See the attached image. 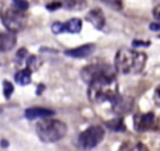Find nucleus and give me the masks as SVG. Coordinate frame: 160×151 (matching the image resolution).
Returning <instances> with one entry per match:
<instances>
[{
    "label": "nucleus",
    "instance_id": "nucleus-22",
    "mask_svg": "<svg viewBox=\"0 0 160 151\" xmlns=\"http://www.w3.org/2000/svg\"><path fill=\"white\" fill-rule=\"evenodd\" d=\"M153 98H155L156 105H158V106H160V85H159L158 88H156V91H155V97H153Z\"/></svg>",
    "mask_w": 160,
    "mask_h": 151
},
{
    "label": "nucleus",
    "instance_id": "nucleus-19",
    "mask_svg": "<svg viewBox=\"0 0 160 151\" xmlns=\"http://www.w3.org/2000/svg\"><path fill=\"white\" fill-rule=\"evenodd\" d=\"M105 4L112 7L114 10H121L122 8V0H102Z\"/></svg>",
    "mask_w": 160,
    "mask_h": 151
},
{
    "label": "nucleus",
    "instance_id": "nucleus-28",
    "mask_svg": "<svg viewBox=\"0 0 160 151\" xmlns=\"http://www.w3.org/2000/svg\"><path fill=\"white\" fill-rule=\"evenodd\" d=\"M3 10H4V8H3V4H2V2H0V16H2Z\"/></svg>",
    "mask_w": 160,
    "mask_h": 151
},
{
    "label": "nucleus",
    "instance_id": "nucleus-3",
    "mask_svg": "<svg viewBox=\"0 0 160 151\" xmlns=\"http://www.w3.org/2000/svg\"><path fill=\"white\" fill-rule=\"evenodd\" d=\"M68 126L56 119H44L37 125V134L44 143H55L66 136Z\"/></svg>",
    "mask_w": 160,
    "mask_h": 151
},
{
    "label": "nucleus",
    "instance_id": "nucleus-21",
    "mask_svg": "<svg viewBox=\"0 0 160 151\" xmlns=\"http://www.w3.org/2000/svg\"><path fill=\"white\" fill-rule=\"evenodd\" d=\"M59 7H63L61 2H55V3H52V4H48V6H47L48 10H58Z\"/></svg>",
    "mask_w": 160,
    "mask_h": 151
},
{
    "label": "nucleus",
    "instance_id": "nucleus-7",
    "mask_svg": "<svg viewBox=\"0 0 160 151\" xmlns=\"http://www.w3.org/2000/svg\"><path fill=\"white\" fill-rule=\"evenodd\" d=\"M133 127L136 132L143 133L149 130H158L159 129V119L153 112L148 113H136L133 118Z\"/></svg>",
    "mask_w": 160,
    "mask_h": 151
},
{
    "label": "nucleus",
    "instance_id": "nucleus-6",
    "mask_svg": "<svg viewBox=\"0 0 160 151\" xmlns=\"http://www.w3.org/2000/svg\"><path fill=\"white\" fill-rule=\"evenodd\" d=\"M101 76H114L112 67L107 63H91L82 70V78L88 84Z\"/></svg>",
    "mask_w": 160,
    "mask_h": 151
},
{
    "label": "nucleus",
    "instance_id": "nucleus-9",
    "mask_svg": "<svg viewBox=\"0 0 160 151\" xmlns=\"http://www.w3.org/2000/svg\"><path fill=\"white\" fill-rule=\"evenodd\" d=\"M86 18H87V21L90 22L94 28H97V30H102V28H104L105 17L100 8H93V10H90L87 13V16H86Z\"/></svg>",
    "mask_w": 160,
    "mask_h": 151
},
{
    "label": "nucleus",
    "instance_id": "nucleus-11",
    "mask_svg": "<svg viewBox=\"0 0 160 151\" xmlns=\"http://www.w3.org/2000/svg\"><path fill=\"white\" fill-rule=\"evenodd\" d=\"M82 31V20L80 18H72L63 24L62 22V32H70V34H79Z\"/></svg>",
    "mask_w": 160,
    "mask_h": 151
},
{
    "label": "nucleus",
    "instance_id": "nucleus-8",
    "mask_svg": "<svg viewBox=\"0 0 160 151\" xmlns=\"http://www.w3.org/2000/svg\"><path fill=\"white\" fill-rule=\"evenodd\" d=\"M96 50V45L94 44H86L82 45L79 48H73V49H68L65 50V55L69 56V58H76V59H83L90 56L91 53H94Z\"/></svg>",
    "mask_w": 160,
    "mask_h": 151
},
{
    "label": "nucleus",
    "instance_id": "nucleus-29",
    "mask_svg": "<svg viewBox=\"0 0 160 151\" xmlns=\"http://www.w3.org/2000/svg\"><path fill=\"white\" fill-rule=\"evenodd\" d=\"M159 38H160V36H159Z\"/></svg>",
    "mask_w": 160,
    "mask_h": 151
},
{
    "label": "nucleus",
    "instance_id": "nucleus-4",
    "mask_svg": "<svg viewBox=\"0 0 160 151\" xmlns=\"http://www.w3.org/2000/svg\"><path fill=\"white\" fill-rule=\"evenodd\" d=\"M2 22L6 27V30L11 31V32H18V31H21L25 27L27 17H25L24 11H20L11 6V7L3 10Z\"/></svg>",
    "mask_w": 160,
    "mask_h": 151
},
{
    "label": "nucleus",
    "instance_id": "nucleus-17",
    "mask_svg": "<svg viewBox=\"0 0 160 151\" xmlns=\"http://www.w3.org/2000/svg\"><path fill=\"white\" fill-rule=\"evenodd\" d=\"M14 92V87L10 81H3V94L6 98H10L11 94Z\"/></svg>",
    "mask_w": 160,
    "mask_h": 151
},
{
    "label": "nucleus",
    "instance_id": "nucleus-5",
    "mask_svg": "<svg viewBox=\"0 0 160 151\" xmlns=\"http://www.w3.org/2000/svg\"><path fill=\"white\" fill-rule=\"evenodd\" d=\"M104 139V129L101 126H90L79 134L78 143L82 149H94Z\"/></svg>",
    "mask_w": 160,
    "mask_h": 151
},
{
    "label": "nucleus",
    "instance_id": "nucleus-23",
    "mask_svg": "<svg viewBox=\"0 0 160 151\" xmlns=\"http://www.w3.org/2000/svg\"><path fill=\"white\" fill-rule=\"evenodd\" d=\"M153 16H155V18L160 20V4H158L155 8H153Z\"/></svg>",
    "mask_w": 160,
    "mask_h": 151
},
{
    "label": "nucleus",
    "instance_id": "nucleus-12",
    "mask_svg": "<svg viewBox=\"0 0 160 151\" xmlns=\"http://www.w3.org/2000/svg\"><path fill=\"white\" fill-rule=\"evenodd\" d=\"M31 70L30 69H22L20 72L16 73L14 78H16V83H18L20 85H27L31 83Z\"/></svg>",
    "mask_w": 160,
    "mask_h": 151
},
{
    "label": "nucleus",
    "instance_id": "nucleus-25",
    "mask_svg": "<svg viewBox=\"0 0 160 151\" xmlns=\"http://www.w3.org/2000/svg\"><path fill=\"white\" fill-rule=\"evenodd\" d=\"M25 53H27V50H25V49H20L18 53H17V58H18V59H22V58L25 56Z\"/></svg>",
    "mask_w": 160,
    "mask_h": 151
},
{
    "label": "nucleus",
    "instance_id": "nucleus-27",
    "mask_svg": "<svg viewBox=\"0 0 160 151\" xmlns=\"http://www.w3.org/2000/svg\"><path fill=\"white\" fill-rule=\"evenodd\" d=\"M8 146V143L6 140H2V147H7Z\"/></svg>",
    "mask_w": 160,
    "mask_h": 151
},
{
    "label": "nucleus",
    "instance_id": "nucleus-26",
    "mask_svg": "<svg viewBox=\"0 0 160 151\" xmlns=\"http://www.w3.org/2000/svg\"><path fill=\"white\" fill-rule=\"evenodd\" d=\"M38 87H39V88H38V91H37V92L39 94V92H41V91H44V85H42V84H39Z\"/></svg>",
    "mask_w": 160,
    "mask_h": 151
},
{
    "label": "nucleus",
    "instance_id": "nucleus-1",
    "mask_svg": "<svg viewBox=\"0 0 160 151\" xmlns=\"http://www.w3.org/2000/svg\"><path fill=\"white\" fill-rule=\"evenodd\" d=\"M87 95L94 104H102L118 97V81L115 76H101L88 84Z\"/></svg>",
    "mask_w": 160,
    "mask_h": 151
},
{
    "label": "nucleus",
    "instance_id": "nucleus-13",
    "mask_svg": "<svg viewBox=\"0 0 160 151\" xmlns=\"http://www.w3.org/2000/svg\"><path fill=\"white\" fill-rule=\"evenodd\" d=\"M119 151H149V149L143 143H141V141H135V143L125 141Z\"/></svg>",
    "mask_w": 160,
    "mask_h": 151
},
{
    "label": "nucleus",
    "instance_id": "nucleus-20",
    "mask_svg": "<svg viewBox=\"0 0 160 151\" xmlns=\"http://www.w3.org/2000/svg\"><path fill=\"white\" fill-rule=\"evenodd\" d=\"M132 45H133V46H149L150 42H148V41H139V39H135V41L132 42Z\"/></svg>",
    "mask_w": 160,
    "mask_h": 151
},
{
    "label": "nucleus",
    "instance_id": "nucleus-2",
    "mask_svg": "<svg viewBox=\"0 0 160 151\" xmlns=\"http://www.w3.org/2000/svg\"><path fill=\"white\" fill-rule=\"evenodd\" d=\"M146 55L133 49L122 48L115 55V69L122 74H138L143 70Z\"/></svg>",
    "mask_w": 160,
    "mask_h": 151
},
{
    "label": "nucleus",
    "instance_id": "nucleus-15",
    "mask_svg": "<svg viewBox=\"0 0 160 151\" xmlns=\"http://www.w3.org/2000/svg\"><path fill=\"white\" fill-rule=\"evenodd\" d=\"M42 64V60L38 58V56H28L27 59V69H30L31 72H35V70H38L39 67H41Z\"/></svg>",
    "mask_w": 160,
    "mask_h": 151
},
{
    "label": "nucleus",
    "instance_id": "nucleus-18",
    "mask_svg": "<svg viewBox=\"0 0 160 151\" xmlns=\"http://www.w3.org/2000/svg\"><path fill=\"white\" fill-rule=\"evenodd\" d=\"M13 7L20 11H25L28 8V2L27 0H13Z\"/></svg>",
    "mask_w": 160,
    "mask_h": 151
},
{
    "label": "nucleus",
    "instance_id": "nucleus-10",
    "mask_svg": "<svg viewBox=\"0 0 160 151\" xmlns=\"http://www.w3.org/2000/svg\"><path fill=\"white\" fill-rule=\"evenodd\" d=\"M25 118L34 120V119H47L55 115V112L51 109H45V108H30L25 111Z\"/></svg>",
    "mask_w": 160,
    "mask_h": 151
},
{
    "label": "nucleus",
    "instance_id": "nucleus-16",
    "mask_svg": "<svg viewBox=\"0 0 160 151\" xmlns=\"http://www.w3.org/2000/svg\"><path fill=\"white\" fill-rule=\"evenodd\" d=\"M107 126L110 129H112L114 132H124L125 130V125L121 119H117V120H112V122H108Z\"/></svg>",
    "mask_w": 160,
    "mask_h": 151
},
{
    "label": "nucleus",
    "instance_id": "nucleus-14",
    "mask_svg": "<svg viewBox=\"0 0 160 151\" xmlns=\"http://www.w3.org/2000/svg\"><path fill=\"white\" fill-rule=\"evenodd\" d=\"M59 2L69 10H83L86 7V0H59Z\"/></svg>",
    "mask_w": 160,
    "mask_h": 151
},
{
    "label": "nucleus",
    "instance_id": "nucleus-24",
    "mask_svg": "<svg viewBox=\"0 0 160 151\" xmlns=\"http://www.w3.org/2000/svg\"><path fill=\"white\" fill-rule=\"evenodd\" d=\"M149 28L152 31H160V22H152V24L149 25Z\"/></svg>",
    "mask_w": 160,
    "mask_h": 151
}]
</instances>
